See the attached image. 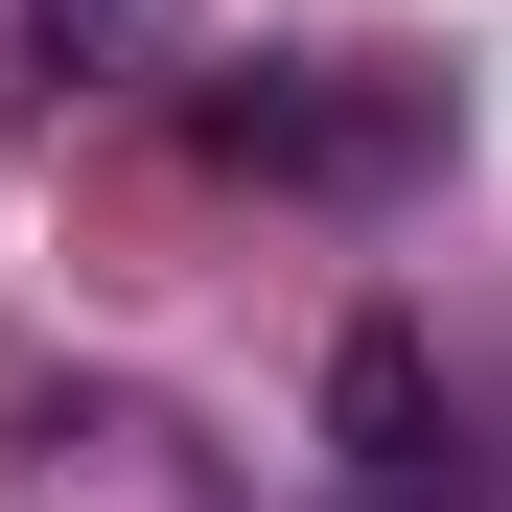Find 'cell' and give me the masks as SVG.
<instances>
[{
  "label": "cell",
  "mask_w": 512,
  "mask_h": 512,
  "mask_svg": "<svg viewBox=\"0 0 512 512\" xmlns=\"http://www.w3.org/2000/svg\"><path fill=\"white\" fill-rule=\"evenodd\" d=\"M187 140L233 187H303V210H396L419 163H443V70H373V47H256L187 94Z\"/></svg>",
  "instance_id": "cell-1"
},
{
  "label": "cell",
  "mask_w": 512,
  "mask_h": 512,
  "mask_svg": "<svg viewBox=\"0 0 512 512\" xmlns=\"http://www.w3.org/2000/svg\"><path fill=\"white\" fill-rule=\"evenodd\" d=\"M326 466H350V512H466V396H443V350L396 303L326 350Z\"/></svg>",
  "instance_id": "cell-2"
},
{
  "label": "cell",
  "mask_w": 512,
  "mask_h": 512,
  "mask_svg": "<svg viewBox=\"0 0 512 512\" xmlns=\"http://www.w3.org/2000/svg\"><path fill=\"white\" fill-rule=\"evenodd\" d=\"M117 70H163V0H0V117L117 94Z\"/></svg>",
  "instance_id": "cell-3"
}]
</instances>
